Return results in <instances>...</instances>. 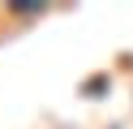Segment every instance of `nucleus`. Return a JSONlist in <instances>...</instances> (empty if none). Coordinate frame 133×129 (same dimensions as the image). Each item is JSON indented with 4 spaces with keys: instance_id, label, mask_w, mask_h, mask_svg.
<instances>
[]
</instances>
